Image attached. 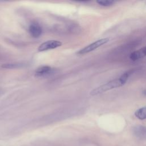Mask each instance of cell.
Wrapping results in <instances>:
<instances>
[{"mask_svg":"<svg viewBox=\"0 0 146 146\" xmlns=\"http://www.w3.org/2000/svg\"><path fill=\"white\" fill-rule=\"evenodd\" d=\"M125 83L119 78L111 80L104 84H103L91 91L90 94L91 96H96L103 94L106 91L120 87L124 85Z\"/></svg>","mask_w":146,"mask_h":146,"instance_id":"1","label":"cell"},{"mask_svg":"<svg viewBox=\"0 0 146 146\" xmlns=\"http://www.w3.org/2000/svg\"><path fill=\"white\" fill-rule=\"evenodd\" d=\"M109 41H110V39L108 38H104L100 39L97 40L95 41L94 42L86 46L84 48L79 50L77 52V54L79 55H83V54L89 53L91 51H94L95 50L97 49L98 48L100 47V46L106 44Z\"/></svg>","mask_w":146,"mask_h":146,"instance_id":"2","label":"cell"},{"mask_svg":"<svg viewBox=\"0 0 146 146\" xmlns=\"http://www.w3.org/2000/svg\"><path fill=\"white\" fill-rule=\"evenodd\" d=\"M62 44V43L59 40H47L42 43L39 46L38 48V51L39 52H41V51H44L54 49L61 46Z\"/></svg>","mask_w":146,"mask_h":146,"instance_id":"3","label":"cell"},{"mask_svg":"<svg viewBox=\"0 0 146 146\" xmlns=\"http://www.w3.org/2000/svg\"><path fill=\"white\" fill-rule=\"evenodd\" d=\"M132 133L137 137L141 140H146V126L137 125L132 128Z\"/></svg>","mask_w":146,"mask_h":146,"instance_id":"4","label":"cell"},{"mask_svg":"<svg viewBox=\"0 0 146 146\" xmlns=\"http://www.w3.org/2000/svg\"><path fill=\"white\" fill-rule=\"evenodd\" d=\"M146 56V46L135 51L129 55V59L132 61H136Z\"/></svg>","mask_w":146,"mask_h":146,"instance_id":"5","label":"cell"},{"mask_svg":"<svg viewBox=\"0 0 146 146\" xmlns=\"http://www.w3.org/2000/svg\"><path fill=\"white\" fill-rule=\"evenodd\" d=\"M29 33L33 38L39 37L42 33V29L41 26L36 23H31L29 26Z\"/></svg>","mask_w":146,"mask_h":146,"instance_id":"6","label":"cell"},{"mask_svg":"<svg viewBox=\"0 0 146 146\" xmlns=\"http://www.w3.org/2000/svg\"><path fill=\"white\" fill-rule=\"evenodd\" d=\"M53 72V68L48 66H41L36 69L35 75L37 77H43L51 74Z\"/></svg>","mask_w":146,"mask_h":146,"instance_id":"7","label":"cell"},{"mask_svg":"<svg viewBox=\"0 0 146 146\" xmlns=\"http://www.w3.org/2000/svg\"><path fill=\"white\" fill-rule=\"evenodd\" d=\"M135 116L139 120L146 119V106L142 107L137 109L135 112Z\"/></svg>","mask_w":146,"mask_h":146,"instance_id":"8","label":"cell"},{"mask_svg":"<svg viewBox=\"0 0 146 146\" xmlns=\"http://www.w3.org/2000/svg\"><path fill=\"white\" fill-rule=\"evenodd\" d=\"M116 2L113 0H99L96 1V3L100 6L103 7H110L113 5Z\"/></svg>","mask_w":146,"mask_h":146,"instance_id":"9","label":"cell"},{"mask_svg":"<svg viewBox=\"0 0 146 146\" xmlns=\"http://www.w3.org/2000/svg\"><path fill=\"white\" fill-rule=\"evenodd\" d=\"M23 66V64L21 63H6L1 66L2 67L4 68H17Z\"/></svg>","mask_w":146,"mask_h":146,"instance_id":"10","label":"cell"},{"mask_svg":"<svg viewBox=\"0 0 146 146\" xmlns=\"http://www.w3.org/2000/svg\"><path fill=\"white\" fill-rule=\"evenodd\" d=\"M142 94H143V95H144L145 96H146V89L144 90H143V91H142Z\"/></svg>","mask_w":146,"mask_h":146,"instance_id":"11","label":"cell"}]
</instances>
